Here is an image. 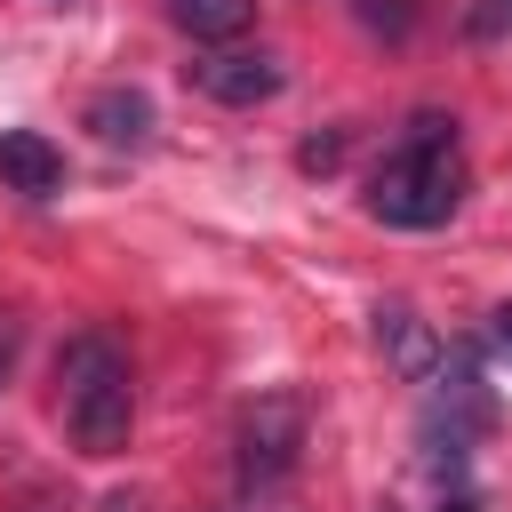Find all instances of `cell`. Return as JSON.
Segmentation results:
<instances>
[{
	"instance_id": "6da1fadb",
	"label": "cell",
	"mask_w": 512,
	"mask_h": 512,
	"mask_svg": "<svg viewBox=\"0 0 512 512\" xmlns=\"http://www.w3.org/2000/svg\"><path fill=\"white\" fill-rule=\"evenodd\" d=\"M464 200V160H456V120L448 112H416L400 152L368 176V216L392 232H432L448 224Z\"/></svg>"
},
{
	"instance_id": "7a4b0ae2",
	"label": "cell",
	"mask_w": 512,
	"mask_h": 512,
	"mask_svg": "<svg viewBox=\"0 0 512 512\" xmlns=\"http://www.w3.org/2000/svg\"><path fill=\"white\" fill-rule=\"evenodd\" d=\"M56 384H64V424H72L80 456H120L128 448V424H136L128 352L104 328H80L64 344V360H56Z\"/></svg>"
},
{
	"instance_id": "3957f363",
	"label": "cell",
	"mask_w": 512,
	"mask_h": 512,
	"mask_svg": "<svg viewBox=\"0 0 512 512\" xmlns=\"http://www.w3.org/2000/svg\"><path fill=\"white\" fill-rule=\"evenodd\" d=\"M304 440H312L304 392H296V384L256 392V400L240 408V424H232V480H240V496H272V488L304 464Z\"/></svg>"
},
{
	"instance_id": "277c9868",
	"label": "cell",
	"mask_w": 512,
	"mask_h": 512,
	"mask_svg": "<svg viewBox=\"0 0 512 512\" xmlns=\"http://www.w3.org/2000/svg\"><path fill=\"white\" fill-rule=\"evenodd\" d=\"M184 80H192L208 104L248 112V104H272L288 72H280V56H264V48H208V56H192V64H184Z\"/></svg>"
},
{
	"instance_id": "5b68a950",
	"label": "cell",
	"mask_w": 512,
	"mask_h": 512,
	"mask_svg": "<svg viewBox=\"0 0 512 512\" xmlns=\"http://www.w3.org/2000/svg\"><path fill=\"white\" fill-rule=\"evenodd\" d=\"M0 184L24 200H56L64 192V152L40 128H0Z\"/></svg>"
},
{
	"instance_id": "8992f818",
	"label": "cell",
	"mask_w": 512,
	"mask_h": 512,
	"mask_svg": "<svg viewBox=\"0 0 512 512\" xmlns=\"http://www.w3.org/2000/svg\"><path fill=\"white\" fill-rule=\"evenodd\" d=\"M168 24L192 32L200 48H232L256 24V0H168Z\"/></svg>"
},
{
	"instance_id": "52a82bcc",
	"label": "cell",
	"mask_w": 512,
	"mask_h": 512,
	"mask_svg": "<svg viewBox=\"0 0 512 512\" xmlns=\"http://www.w3.org/2000/svg\"><path fill=\"white\" fill-rule=\"evenodd\" d=\"M88 128L104 144H152V96L144 88H104V96H88Z\"/></svg>"
},
{
	"instance_id": "ba28073f",
	"label": "cell",
	"mask_w": 512,
	"mask_h": 512,
	"mask_svg": "<svg viewBox=\"0 0 512 512\" xmlns=\"http://www.w3.org/2000/svg\"><path fill=\"white\" fill-rule=\"evenodd\" d=\"M376 344L392 352V368H400V376H432V360H440L432 328H424L416 312H400V304H392V312H376Z\"/></svg>"
},
{
	"instance_id": "9c48e42d",
	"label": "cell",
	"mask_w": 512,
	"mask_h": 512,
	"mask_svg": "<svg viewBox=\"0 0 512 512\" xmlns=\"http://www.w3.org/2000/svg\"><path fill=\"white\" fill-rule=\"evenodd\" d=\"M464 32H472V40H512V0H472Z\"/></svg>"
},
{
	"instance_id": "30bf717a",
	"label": "cell",
	"mask_w": 512,
	"mask_h": 512,
	"mask_svg": "<svg viewBox=\"0 0 512 512\" xmlns=\"http://www.w3.org/2000/svg\"><path fill=\"white\" fill-rule=\"evenodd\" d=\"M16 352H24V320H16V304H0V392L16 376Z\"/></svg>"
},
{
	"instance_id": "8fae6325",
	"label": "cell",
	"mask_w": 512,
	"mask_h": 512,
	"mask_svg": "<svg viewBox=\"0 0 512 512\" xmlns=\"http://www.w3.org/2000/svg\"><path fill=\"white\" fill-rule=\"evenodd\" d=\"M344 160V136H320V144H304V168H336Z\"/></svg>"
},
{
	"instance_id": "7c38bea8",
	"label": "cell",
	"mask_w": 512,
	"mask_h": 512,
	"mask_svg": "<svg viewBox=\"0 0 512 512\" xmlns=\"http://www.w3.org/2000/svg\"><path fill=\"white\" fill-rule=\"evenodd\" d=\"M488 344H496V352H512V304H496V312H488Z\"/></svg>"
},
{
	"instance_id": "4fadbf2b",
	"label": "cell",
	"mask_w": 512,
	"mask_h": 512,
	"mask_svg": "<svg viewBox=\"0 0 512 512\" xmlns=\"http://www.w3.org/2000/svg\"><path fill=\"white\" fill-rule=\"evenodd\" d=\"M32 512H48V504H32Z\"/></svg>"
}]
</instances>
